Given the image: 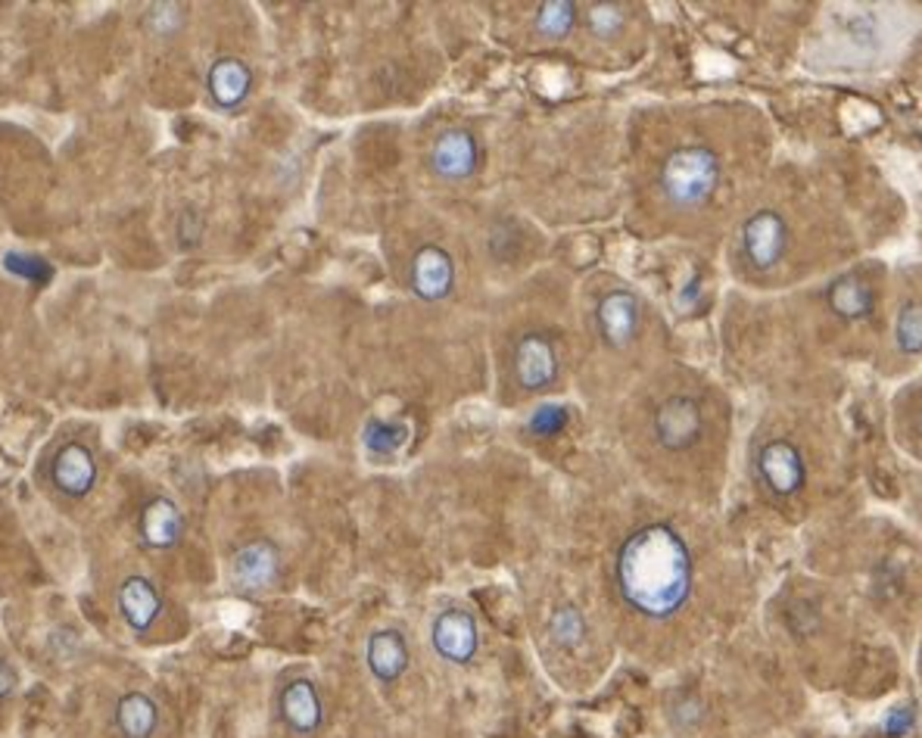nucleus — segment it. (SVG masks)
<instances>
[{
  "label": "nucleus",
  "instance_id": "obj_19",
  "mask_svg": "<svg viewBox=\"0 0 922 738\" xmlns=\"http://www.w3.org/2000/svg\"><path fill=\"white\" fill-rule=\"evenodd\" d=\"M826 303L844 321H863L873 312V290H870V284H863L857 274H848L829 288Z\"/></svg>",
  "mask_w": 922,
  "mask_h": 738
},
{
  "label": "nucleus",
  "instance_id": "obj_13",
  "mask_svg": "<svg viewBox=\"0 0 922 738\" xmlns=\"http://www.w3.org/2000/svg\"><path fill=\"white\" fill-rule=\"evenodd\" d=\"M50 483L66 499H84L97 487V458L84 443L72 440L50 461Z\"/></svg>",
  "mask_w": 922,
  "mask_h": 738
},
{
  "label": "nucleus",
  "instance_id": "obj_11",
  "mask_svg": "<svg viewBox=\"0 0 922 738\" xmlns=\"http://www.w3.org/2000/svg\"><path fill=\"white\" fill-rule=\"evenodd\" d=\"M231 579L241 593H266L281 579V552L271 539L244 542L231 554Z\"/></svg>",
  "mask_w": 922,
  "mask_h": 738
},
{
  "label": "nucleus",
  "instance_id": "obj_2",
  "mask_svg": "<svg viewBox=\"0 0 922 738\" xmlns=\"http://www.w3.org/2000/svg\"><path fill=\"white\" fill-rule=\"evenodd\" d=\"M720 156L704 144H686L670 150L657 168V190L664 203L674 209H698L704 206L720 187Z\"/></svg>",
  "mask_w": 922,
  "mask_h": 738
},
{
  "label": "nucleus",
  "instance_id": "obj_5",
  "mask_svg": "<svg viewBox=\"0 0 922 738\" xmlns=\"http://www.w3.org/2000/svg\"><path fill=\"white\" fill-rule=\"evenodd\" d=\"M428 165H431V172L440 181L462 185V181H471L474 175L480 172V165H483V147H480V141H477V134H474L471 128L452 125V128H443V131L433 138L431 153H428Z\"/></svg>",
  "mask_w": 922,
  "mask_h": 738
},
{
  "label": "nucleus",
  "instance_id": "obj_16",
  "mask_svg": "<svg viewBox=\"0 0 922 738\" xmlns=\"http://www.w3.org/2000/svg\"><path fill=\"white\" fill-rule=\"evenodd\" d=\"M185 512L168 499V495H156L150 499L141 517H138V536L150 552H168L185 539Z\"/></svg>",
  "mask_w": 922,
  "mask_h": 738
},
{
  "label": "nucleus",
  "instance_id": "obj_8",
  "mask_svg": "<svg viewBox=\"0 0 922 738\" xmlns=\"http://www.w3.org/2000/svg\"><path fill=\"white\" fill-rule=\"evenodd\" d=\"M755 468H758L763 490L770 492V495H777V499H792L807 483L804 455H801V449L792 440H770V443H763Z\"/></svg>",
  "mask_w": 922,
  "mask_h": 738
},
{
  "label": "nucleus",
  "instance_id": "obj_12",
  "mask_svg": "<svg viewBox=\"0 0 922 738\" xmlns=\"http://www.w3.org/2000/svg\"><path fill=\"white\" fill-rule=\"evenodd\" d=\"M278 714L281 723L288 726V733L300 738H312L322 723H325V704L318 695V686L312 679L300 677L290 679L288 686L278 695Z\"/></svg>",
  "mask_w": 922,
  "mask_h": 738
},
{
  "label": "nucleus",
  "instance_id": "obj_30",
  "mask_svg": "<svg viewBox=\"0 0 922 738\" xmlns=\"http://www.w3.org/2000/svg\"><path fill=\"white\" fill-rule=\"evenodd\" d=\"M910 726H913V714L910 711H895L891 717L885 719V733L888 736H907Z\"/></svg>",
  "mask_w": 922,
  "mask_h": 738
},
{
  "label": "nucleus",
  "instance_id": "obj_9",
  "mask_svg": "<svg viewBox=\"0 0 922 738\" xmlns=\"http://www.w3.org/2000/svg\"><path fill=\"white\" fill-rule=\"evenodd\" d=\"M642 328V306L630 290H608L595 303V330L608 349H627Z\"/></svg>",
  "mask_w": 922,
  "mask_h": 738
},
{
  "label": "nucleus",
  "instance_id": "obj_7",
  "mask_svg": "<svg viewBox=\"0 0 922 738\" xmlns=\"http://www.w3.org/2000/svg\"><path fill=\"white\" fill-rule=\"evenodd\" d=\"M458 268L446 246L421 244L409 259V290L421 303H443L455 293Z\"/></svg>",
  "mask_w": 922,
  "mask_h": 738
},
{
  "label": "nucleus",
  "instance_id": "obj_3",
  "mask_svg": "<svg viewBox=\"0 0 922 738\" xmlns=\"http://www.w3.org/2000/svg\"><path fill=\"white\" fill-rule=\"evenodd\" d=\"M652 436L664 452L679 455V452L696 449L704 436V409L696 396L689 393H674L657 402L652 411Z\"/></svg>",
  "mask_w": 922,
  "mask_h": 738
},
{
  "label": "nucleus",
  "instance_id": "obj_15",
  "mask_svg": "<svg viewBox=\"0 0 922 738\" xmlns=\"http://www.w3.org/2000/svg\"><path fill=\"white\" fill-rule=\"evenodd\" d=\"M206 94L222 113H237L253 94V69L241 57H219L206 69Z\"/></svg>",
  "mask_w": 922,
  "mask_h": 738
},
{
  "label": "nucleus",
  "instance_id": "obj_24",
  "mask_svg": "<svg viewBox=\"0 0 922 738\" xmlns=\"http://www.w3.org/2000/svg\"><path fill=\"white\" fill-rule=\"evenodd\" d=\"M187 22V7L185 3H150L147 7V32L156 38H175Z\"/></svg>",
  "mask_w": 922,
  "mask_h": 738
},
{
  "label": "nucleus",
  "instance_id": "obj_18",
  "mask_svg": "<svg viewBox=\"0 0 922 738\" xmlns=\"http://www.w3.org/2000/svg\"><path fill=\"white\" fill-rule=\"evenodd\" d=\"M113 719L122 738H153L160 729V707L144 692H125L116 701Z\"/></svg>",
  "mask_w": 922,
  "mask_h": 738
},
{
  "label": "nucleus",
  "instance_id": "obj_27",
  "mask_svg": "<svg viewBox=\"0 0 922 738\" xmlns=\"http://www.w3.org/2000/svg\"><path fill=\"white\" fill-rule=\"evenodd\" d=\"M568 421H571L568 409H561V406H542V409H536V414L530 418V433H534V436H542V440H549V436H555V433L564 431V427H568Z\"/></svg>",
  "mask_w": 922,
  "mask_h": 738
},
{
  "label": "nucleus",
  "instance_id": "obj_29",
  "mask_svg": "<svg viewBox=\"0 0 922 738\" xmlns=\"http://www.w3.org/2000/svg\"><path fill=\"white\" fill-rule=\"evenodd\" d=\"M13 692H16V670H13V664L7 657L0 655V704L10 701Z\"/></svg>",
  "mask_w": 922,
  "mask_h": 738
},
{
  "label": "nucleus",
  "instance_id": "obj_23",
  "mask_svg": "<svg viewBox=\"0 0 922 738\" xmlns=\"http://www.w3.org/2000/svg\"><path fill=\"white\" fill-rule=\"evenodd\" d=\"M895 340L898 349L907 355H920L922 352V300H910L903 303L895 321Z\"/></svg>",
  "mask_w": 922,
  "mask_h": 738
},
{
  "label": "nucleus",
  "instance_id": "obj_20",
  "mask_svg": "<svg viewBox=\"0 0 922 738\" xmlns=\"http://www.w3.org/2000/svg\"><path fill=\"white\" fill-rule=\"evenodd\" d=\"M580 22V7L574 0H546L536 7L534 32L549 42H564Z\"/></svg>",
  "mask_w": 922,
  "mask_h": 738
},
{
  "label": "nucleus",
  "instance_id": "obj_26",
  "mask_svg": "<svg viewBox=\"0 0 922 738\" xmlns=\"http://www.w3.org/2000/svg\"><path fill=\"white\" fill-rule=\"evenodd\" d=\"M3 268H7L10 274L22 278V281H28V284H38V288L54 278L50 262H44L42 256H28V253H7V256H3Z\"/></svg>",
  "mask_w": 922,
  "mask_h": 738
},
{
  "label": "nucleus",
  "instance_id": "obj_14",
  "mask_svg": "<svg viewBox=\"0 0 922 738\" xmlns=\"http://www.w3.org/2000/svg\"><path fill=\"white\" fill-rule=\"evenodd\" d=\"M116 608L131 633H150L163 617V595L150 576H125L116 589Z\"/></svg>",
  "mask_w": 922,
  "mask_h": 738
},
{
  "label": "nucleus",
  "instance_id": "obj_4",
  "mask_svg": "<svg viewBox=\"0 0 922 738\" xmlns=\"http://www.w3.org/2000/svg\"><path fill=\"white\" fill-rule=\"evenodd\" d=\"M512 377L517 390L546 393L561 377L558 347L542 330H524L512 343Z\"/></svg>",
  "mask_w": 922,
  "mask_h": 738
},
{
  "label": "nucleus",
  "instance_id": "obj_17",
  "mask_svg": "<svg viewBox=\"0 0 922 738\" xmlns=\"http://www.w3.org/2000/svg\"><path fill=\"white\" fill-rule=\"evenodd\" d=\"M365 664H369V673L377 679V682H384V686L396 682V679L409 670L411 664L406 636H402L399 630H393V626H387V630H374L369 636V642H365Z\"/></svg>",
  "mask_w": 922,
  "mask_h": 738
},
{
  "label": "nucleus",
  "instance_id": "obj_1",
  "mask_svg": "<svg viewBox=\"0 0 922 738\" xmlns=\"http://www.w3.org/2000/svg\"><path fill=\"white\" fill-rule=\"evenodd\" d=\"M615 583L630 611L649 620H670L692 598V552L670 524H645L623 539Z\"/></svg>",
  "mask_w": 922,
  "mask_h": 738
},
{
  "label": "nucleus",
  "instance_id": "obj_22",
  "mask_svg": "<svg viewBox=\"0 0 922 738\" xmlns=\"http://www.w3.org/2000/svg\"><path fill=\"white\" fill-rule=\"evenodd\" d=\"M549 639H552L558 648H576L583 639H586V620L583 614L576 611L574 605H564L558 608L549 620Z\"/></svg>",
  "mask_w": 922,
  "mask_h": 738
},
{
  "label": "nucleus",
  "instance_id": "obj_10",
  "mask_svg": "<svg viewBox=\"0 0 922 738\" xmlns=\"http://www.w3.org/2000/svg\"><path fill=\"white\" fill-rule=\"evenodd\" d=\"M431 645L436 655L443 660H450L455 667L471 664L477 652H480V630L477 620L462 608H446L433 617L431 626Z\"/></svg>",
  "mask_w": 922,
  "mask_h": 738
},
{
  "label": "nucleus",
  "instance_id": "obj_25",
  "mask_svg": "<svg viewBox=\"0 0 922 738\" xmlns=\"http://www.w3.org/2000/svg\"><path fill=\"white\" fill-rule=\"evenodd\" d=\"M623 25H627V7H620V3H593L586 10V28L602 42L620 35Z\"/></svg>",
  "mask_w": 922,
  "mask_h": 738
},
{
  "label": "nucleus",
  "instance_id": "obj_21",
  "mask_svg": "<svg viewBox=\"0 0 922 738\" xmlns=\"http://www.w3.org/2000/svg\"><path fill=\"white\" fill-rule=\"evenodd\" d=\"M411 427L406 421H384V418H371L362 431V443L371 455L377 458H389L409 443Z\"/></svg>",
  "mask_w": 922,
  "mask_h": 738
},
{
  "label": "nucleus",
  "instance_id": "obj_31",
  "mask_svg": "<svg viewBox=\"0 0 922 738\" xmlns=\"http://www.w3.org/2000/svg\"><path fill=\"white\" fill-rule=\"evenodd\" d=\"M917 431H920V436H922V402H920V411H917Z\"/></svg>",
  "mask_w": 922,
  "mask_h": 738
},
{
  "label": "nucleus",
  "instance_id": "obj_6",
  "mask_svg": "<svg viewBox=\"0 0 922 738\" xmlns=\"http://www.w3.org/2000/svg\"><path fill=\"white\" fill-rule=\"evenodd\" d=\"M738 244L742 259L755 271H773L789 253V225L777 209H758L745 219Z\"/></svg>",
  "mask_w": 922,
  "mask_h": 738
},
{
  "label": "nucleus",
  "instance_id": "obj_28",
  "mask_svg": "<svg viewBox=\"0 0 922 738\" xmlns=\"http://www.w3.org/2000/svg\"><path fill=\"white\" fill-rule=\"evenodd\" d=\"M178 234H182V244L185 246L197 244V241H200V234H203V222H200V215H197V212H185V215H182V222H178Z\"/></svg>",
  "mask_w": 922,
  "mask_h": 738
}]
</instances>
